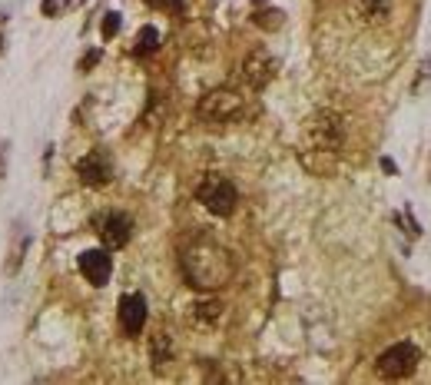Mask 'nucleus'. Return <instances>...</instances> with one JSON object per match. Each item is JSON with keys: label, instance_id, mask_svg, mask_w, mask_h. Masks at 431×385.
Wrapping results in <instances>:
<instances>
[{"label": "nucleus", "instance_id": "nucleus-1", "mask_svg": "<svg viewBox=\"0 0 431 385\" xmlns=\"http://www.w3.org/2000/svg\"><path fill=\"white\" fill-rule=\"evenodd\" d=\"M179 269H183V276L186 282L193 286V289H223L226 282L233 279V272H236V259H233V252L223 249L219 243H212V239H196L189 243L183 256H179Z\"/></svg>", "mask_w": 431, "mask_h": 385}, {"label": "nucleus", "instance_id": "nucleus-2", "mask_svg": "<svg viewBox=\"0 0 431 385\" xmlns=\"http://www.w3.org/2000/svg\"><path fill=\"white\" fill-rule=\"evenodd\" d=\"M305 140L309 147L319 153H335L345 143V120L332 110H319L309 123H305Z\"/></svg>", "mask_w": 431, "mask_h": 385}, {"label": "nucleus", "instance_id": "nucleus-3", "mask_svg": "<svg viewBox=\"0 0 431 385\" xmlns=\"http://www.w3.org/2000/svg\"><path fill=\"white\" fill-rule=\"evenodd\" d=\"M196 199H199L212 216H229V213L236 209V203H239V192L226 177L209 173V177H203V183L196 186Z\"/></svg>", "mask_w": 431, "mask_h": 385}, {"label": "nucleus", "instance_id": "nucleus-4", "mask_svg": "<svg viewBox=\"0 0 431 385\" xmlns=\"http://www.w3.org/2000/svg\"><path fill=\"white\" fill-rule=\"evenodd\" d=\"M418 362H421V349L415 342H398V345H391L378 356L375 369H378L382 379H405V375H412L418 369Z\"/></svg>", "mask_w": 431, "mask_h": 385}, {"label": "nucleus", "instance_id": "nucleus-5", "mask_svg": "<svg viewBox=\"0 0 431 385\" xmlns=\"http://www.w3.org/2000/svg\"><path fill=\"white\" fill-rule=\"evenodd\" d=\"M239 110H242V97L236 90H226V87L209 90L206 97L196 104V113L206 123H229L233 117H239Z\"/></svg>", "mask_w": 431, "mask_h": 385}, {"label": "nucleus", "instance_id": "nucleus-6", "mask_svg": "<svg viewBox=\"0 0 431 385\" xmlns=\"http://www.w3.org/2000/svg\"><path fill=\"white\" fill-rule=\"evenodd\" d=\"M76 173L83 179V186H106L113 179V160L106 156L103 149H93V153H87L76 163Z\"/></svg>", "mask_w": 431, "mask_h": 385}, {"label": "nucleus", "instance_id": "nucleus-7", "mask_svg": "<svg viewBox=\"0 0 431 385\" xmlns=\"http://www.w3.org/2000/svg\"><path fill=\"white\" fill-rule=\"evenodd\" d=\"M119 326L126 336H140L146 326V299L140 293H126L119 299Z\"/></svg>", "mask_w": 431, "mask_h": 385}, {"label": "nucleus", "instance_id": "nucleus-8", "mask_svg": "<svg viewBox=\"0 0 431 385\" xmlns=\"http://www.w3.org/2000/svg\"><path fill=\"white\" fill-rule=\"evenodd\" d=\"M272 76H276V60L269 57L266 50H253L246 57V63H242V80L253 90H262Z\"/></svg>", "mask_w": 431, "mask_h": 385}, {"label": "nucleus", "instance_id": "nucleus-9", "mask_svg": "<svg viewBox=\"0 0 431 385\" xmlns=\"http://www.w3.org/2000/svg\"><path fill=\"white\" fill-rule=\"evenodd\" d=\"M80 272L93 286H106L113 276V259L106 256V249H87L80 252Z\"/></svg>", "mask_w": 431, "mask_h": 385}, {"label": "nucleus", "instance_id": "nucleus-10", "mask_svg": "<svg viewBox=\"0 0 431 385\" xmlns=\"http://www.w3.org/2000/svg\"><path fill=\"white\" fill-rule=\"evenodd\" d=\"M130 233H133V222L126 213H106L100 220V236H103L106 249H119L130 243Z\"/></svg>", "mask_w": 431, "mask_h": 385}, {"label": "nucleus", "instance_id": "nucleus-11", "mask_svg": "<svg viewBox=\"0 0 431 385\" xmlns=\"http://www.w3.org/2000/svg\"><path fill=\"white\" fill-rule=\"evenodd\" d=\"M219 316H223V302H219V299H203V302L193 306V319L199 326H212Z\"/></svg>", "mask_w": 431, "mask_h": 385}, {"label": "nucleus", "instance_id": "nucleus-12", "mask_svg": "<svg viewBox=\"0 0 431 385\" xmlns=\"http://www.w3.org/2000/svg\"><path fill=\"white\" fill-rule=\"evenodd\" d=\"M156 50H160V30H156V27H143L140 33H136L133 54H136V57H149V54H156Z\"/></svg>", "mask_w": 431, "mask_h": 385}, {"label": "nucleus", "instance_id": "nucleus-13", "mask_svg": "<svg viewBox=\"0 0 431 385\" xmlns=\"http://www.w3.org/2000/svg\"><path fill=\"white\" fill-rule=\"evenodd\" d=\"M169 352H173V345H169V336H166V332H160V336L153 339V366H163L166 359H169Z\"/></svg>", "mask_w": 431, "mask_h": 385}, {"label": "nucleus", "instance_id": "nucleus-14", "mask_svg": "<svg viewBox=\"0 0 431 385\" xmlns=\"http://www.w3.org/2000/svg\"><path fill=\"white\" fill-rule=\"evenodd\" d=\"M119 24H123V17H119L117 10H110V14L103 17V40H113V37H117Z\"/></svg>", "mask_w": 431, "mask_h": 385}, {"label": "nucleus", "instance_id": "nucleus-15", "mask_svg": "<svg viewBox=\"0 0 431 385\" xmlns=\"http://www.w3.org/2000/svg\"><path fill=\"white\" fill-rule=\"evenodd\" d=\"M255 24H259V27L276 30V27H282V14H279V10H266V14L255 17Z\"/></svg>", "mask_w": 431, "mask_h": 385}, {"label": "nucleus", "instance_id": "nucleus-16", "mask_svg": "<svg viewBox=\"0 0 431 385\" xmlns=\"http://www.w3.org/2000/svg\"><path fill=\"white\" fill-rule=\"evenodd\" d=\"M362 10L369 17H385L388 14V0H362Z\"/></svg>", "mask_w": 431, "mask_h": 385}, {"label": "nucleus", "instance_id": "nucleus-17", "mask_svg": "<svg viewBox=\"0 0 431 385\" xmlns=\"http://www.w3.org/2000/svg\"><path fill=\"white\" fill-rule=\"evenodd\" d=\"M40 10H44V17H60L67 10V0H44Z\"/></svg>", "mask_w": 431, "mask_h": 385}, {"label": "nucleus", "instance_id": "nucleus-18", "mask_svg": "<svg viewBox=\"0 0 431 385\" xmlns=\"http://www.w3.org/2000/svg\"><path fill=\"white\" fill-rule=\"evenodd\" d=\"M149 7H156V10H183V0H146Z\"/></svg>", "mask_w": 431, "mask_h": 385}, {"label": "nucleus", "instance_id": "nucleus-19", "mask_svg": "<svg viewBox=\"0 0 431 385\" xmlns=\"http://www.w3.org/2000/svg\"><path fill=\"white\" fill-rule=\"evenodd\" d=\"M96 60H100V50H90L87 57L80 60V70H90V67H93V63H96Z\"/></svg>", "mask_w": 431, "mask_h": 385}]
</instances>
